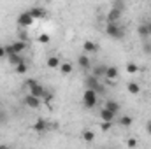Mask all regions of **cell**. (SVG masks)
<instances>
[{
	"mask_svg": "<svg viewBox=\"0 0 151 149\" xmlns=\"http://www.w3.org/2000/svg\"><path fill=\"white\" fill-rule=\"evenodd\" d=\"M37 40H39V42H40V44H47V42L51 40V37H49L47 34H40V35H39V39H37Z\"/></svg>",
	"mask_w": 151,
	"mask_h": 149,
	"instance_id": "83f0119b",
	"label": "cell"
},
{
	"mask_svg": "<svg viewBox=\"0 0 151 149\" xmlns=\"http://www.w3.org/2000/svg\"><path fill=\"white\" fill-rule=\"evenodd\" d=\"M127 91L132 93V95H139V93H141V86H139V82H135V81L127 82Z\"/></svg>",
	"mask_w": 151,
	"mask_h": 149,
	"instance_id": "2e32d148",
	"label": "cell"
},
{
	"mask_svg": "<svg viewBox=\"0 0 151 149\" xmlns=\"http://www.w3.org/2000/svg\"><path fill=\"white\" fill-rule=\"evenodd\" d=\"M137 32H139V35L142 39L150 37L151 32H150V27H148V23H142V25H139V28H137Z\"/></svg>",
	"mask_w": 151,
	"mask_h": 149,
	"instance_id": "44dd1931",
	"label": "cell"
},
{
	"mask_svg": "<svg viewBox=\"0 0 151 149\" xmlns=\"http://www.w3.org/2000/svg\"><path fill=\"white\" fill-rule=\"evenodd\" d=\"M2 121H4V114L0 112V123H2Z\"/></svg>",
	"mask_w": 151,
	"mask_h": 149,
	"instance_id": "d6a6232c",
	"label": "cell"
},
{
	"mask_svg": "<svg viewBox=\"0 0 151 149\" xmlns=\"http://www.w3.org/2000/svg\"><path fill=\"white\" fill-rule=\"evenodd\" d=\"M83 140H84V142H93V140H95V133H93L91 130H84V132H83Z\"/></svg>",
	"mask_w": 151,
	"mask_h": 149,
	"instance_id": "cb8c5ba5",
	"label": "cell"
},
{
	"mask_svg": "<svg viewBox=\"0 0 151 149\" xmlns=\"http://www.w3.org/2000/svg\"><path fill=\"white\" fill-rule=\"evenodd\" d=\"M7 60H9V63H11L14 69H16L18 65H21V63H25V60H23V56H21V54H12V56H9Z\"/></svg>",
	"mask_w": 151,
	"mask_h": 149,
	"instance_id": "ffe728a7",
	"label": "cell"
},
{
	"mask_svg": "<svg viewBox=\"0 0 151 149\" xmlns=\"http://www.w3.org/2000/svg\"><path fill=\"white\" fill-rule=\"evenodd\" d=\"M125 70H127V74L134 75V74H137V72H139V65H137V63H134V62H130V63H127Z\"/></svg>",
	"mask_w": 151,
	"mask_h": 149,
	"instance_id": "603a6c76",
	"label": "cell"
},
{
	"mask_svg": "<svg viewBox=\"0 0 151 149\" xmlns=\"http://www.w3.org/2000/svg\"><path fill=\"white\" fill-rule=\"evenodd\" d=\"M0 149H9L7 146H0Z\"/></svg>",
	"mask_w": 151,
	"mask_h": 149,
	"instance_id": "836d02e7",
	"label": "cell"
},
{
	"mask_svg": "<svg viewBox=\"0 0 151 149\" xmlns=\"http://www.w3.org/2000/svg\"><path fill=\"white\" fill-rule=\"evenodd\" d=\"M119 19H121V11L111 7V11L107 12V23H119Z\"/></svg>",
	"mask_w": 151,
	"mask_h": 149,
	"instance_id": "7c38bea8",
	"label": "cell"
},
{
	"mask_svg": "<svg viewBox=\"0 0 151 149\" xmlns=\"http://www.w3.org/2000/svg\"><path fill=\"white\" fill-rule=\"evenodd\" d=\"M83 49H84V54H93V53L99 51V46L93 40H84L83 42Z\"/></svg>",
	"mask_w": 151,
	"mask_h": 149,
	"instance_id": "52a82bcc",
	"label": "cell"
},
{
	"mask_svg": "<svg viewBox=\"0 0 151 149\" xmlns=\"http://www.w3.org/2000/svg\"><path fill=\"white\" fill-rule=\"evenodd\" d=\"M83 104H84L86 109L97 107V104H99V95H97V91H93V90H84V93H83Z\"/></svg>",
	"mask_w": 151,
	"mask_h": 149,
	"instance_id": "3957f363",
	"label": "cell"
},
{
	"mask_svg": "<svg viewBox=\"0 0 151 149\" xmlns=\"http://www.w3.org/2000/svg\"><path fill=\"white\" fill-rule=\"evenodd\" d=\"M127 148H128V149H134V148H137V139H134V137H130V139L127 140Z\"/></svg>",
	"mask_w": 151,
	"mask_h": 149,
	"instance_id": "f1b7e54d",
	"label": "cell"
},
{
	"mask_svg": "<svg viewBox=\"0 0 151 149\" xmlns=\"http://www.w3.org/2000/svg\"><path fill=\"white\" fill-rule=\"evenodd\" d=\"M11 47H12L14 54H21V53L27 49V42H25V40H16V42L11 44Z\"/></svg>",
	"mask_w": 151,
	"mask_h": 149,
	"instance_id": "4fadbf2b",
	"label": "cell"
},
{
	"mask_svg": "<svg viewBox=\"0 0 151 149\" xmlns=\"http://www.w3.org/2000/svg\"><path fill=\"white\" fill-rule=\"evenodd\" d=\"M104 109L111 111L113 114H118V112L121 111V105H119L116 100H111V98H107V100H106V104H104Z\"/></svg>",
	"mask_w": 151,
	"mask_h": 149,
	"instance_id": "30bf717a",
	"label": "cell"
},
{
	"mask_svg": "<svg viewBox=\"0 0 151 149\" xmlns=\"http://www.w3.org/2000/svg\"><path fill=\"white\" fill-rule=\"evenodd\" d=\"M34 18H32V14L28 12V11H23V12H19V16H18V25L21 27V28H30L32 25H34Z\"/></svg>",
	"mask_w": 151,
	"mask_h": 149,
	"instance_id": "5b68a950",
	"label": "cell"
},
{
	"mask_svg": "<svg viewBox=\"0 0 151 149\" xmlns=\"http://www.w3.org/2000/svg\"><path fill=\"white\" fill-rule=\"evenodd\" d=\"M27 88H28V93L32 95V97H35V98H40L42 100V95H44V91H46V88L39 82V81H35V79H28L27 82Z\"/></svg>",
	"mask_w": 151,
	"mask_h": 149,
	"instance_id": "7a4b0ae2",
	"label": "cell"
},
{
	"mask_svg": "<svg viewBox=\"0 0 151 149\" xmlns=\"http://www.w3.org/2000/svg\"><path fill=\"white\" fill-rule=\"evenodd\" d=\"M106 65H97V67H91V75H95L97 79H100V77H104L106 75Z\"/></svg>",
	"mask_w": 151,
	"mask_h": 149,
	"instance_id": "ac0fdd59",
	"label": "cell"
},
{
	"mask_svg": "<svg viewBox=\"0 0 151 149\" xmlns=\"http://www.w3.org/2000/svg\"><path fill=\"white\" fill-rule=\"evenodd\" d=\"M99 114H100V119H102V121H109V123H113L114 117H116V114H113L111 111H107V109H104V107H102V111L99 112Z\"/></svg>",
	"mask_w": 151,
	"mask_h": 149,
	"instance_id": "d6986e66",
	"label": "cell"
},
{
	"mask_svg": "<svg viewBox=\"0 0 151 149\" xmlns=\"http://www.w3.org/2000/svg\"><path fill=\"white\" fill-rule=\"evenodd\" d=\"M144 53L151 54V44H150V42H146V44H144Z\"/></svg>",
	"mask_w": 151,
	"mask_h": 149,
	"instance_id": "f546056e",
	"label": "cell"
},
{
	"mask_svg": "<svg viewBox=\"0 0 151 149\" xmlns=\"http://www.w3.org/2000/svg\"><path fill=\"white\" fill-rule=\"evenodd\" d=\"M77 65H79L83 70H91V60H90V56H88V54H81V56L77 58Z\"/></svg>",
	"mask_w": 151,
	"mask_h": 149,
	"instance_id": "ba28073f",
	"label": "cell"
},
{
	"mask_svg": "<svg viewBox=\"0 0 151 149\" xmlns=\"http://www.w3.org/2000/svg\"><path fill=\"white\" fill-rule=\"evenodd\" d=\"M23 100H25V104H27L30 109H39V107H40V98L32 97L30 93H28V95H25V98H23Z\"/></svg>",
	"mask_w": 151,
	"mask_h": 149,
	"instance_id": "9c48e42d",
	"label": "cell"
},
{
	"mask_svg": "<svg viewBox=\"0 0 151 149\" xmlns=\"http://www.w3.org/2000/svg\"><path fill=\"white\" fill-rule=\"evenodd\" d=\"M2 58H5V49H4V46H0V60Z\"/></svg>",
	"mask_w": 151,
	"mask_h": 149,
	"instance_id": "4dcf8cb0",
	"label": "cell"
},
{
	"mask_svg": "<svg viewBox=\"0 0 151 149\" xmlns=\"http://www.w3.org/2000/svg\"><path fill=\"white\" fill-rule=\"evenodd\" d=\"M28 12L32 14V18L34 19H40V18H44L47 12H46V9L44 7H39V5H34L32 9H28Z\"/></svg>",
	"mask_w": 151,
	"mask_h": 149,
	"instance_id": "8fae6325",
	"label": "cell"
},
{
	"mask_svg": "<svg viewBox=\"0 0 151 149\" xmlns=\"http://www.w3.org/2000/svg\"><path fill=\"white\" fill-rule=\"evenodd\" d=\"M27 72H28V65H27V63H21V65H18V67H16V74H27Z\"/></svg>",
	"mask_w": 151,
	"mask_h": 149,
	"instance_id": "d4e9b609",
	"label": "cell"
},
{
	"mask_svg": "<svg viewBox=\"0 0 151 149\" xmlns=\"http://www.w3.org/2000/svg\"><path fill=\"white\" fill-rule=\"evenodd\" d=\"M146 130H148V133H150V137H151V121L146 125Z\"/></svg>",
	"mask_w": 151,
	"mask_h": 149,
	"instance_id": "1f68e13d",
	"label": "cell"
},
{
	"mask_svg": "<svg viewBox=\"0 0 151 149\" xmlns=\"http://www.w3.org/2000/svg\"><path fill=\"white\" fill-rule=\"evenodd\" d=\"M118 123H119V126H123V128H128V126H132V123H134V117H132V116H127V114H123V116H119Z\"/></svg>",
	"mask_w": 151,
	"mask_h": 149,
	"instance_id": "e0dca14e",
	"label": "cell"
},
{
	"mask_svg": "<svg viewBox=\"0 0 151 149\" xmlns=\"http://www.w3.org/2000/svg\"><path fill=\"white\" fill-rule=\"evenodd\" d=\"M42 100H44L46 104H47V102H51V100H53V93H51L49 90H46V91H44V95H42Z\"/></svg>",
	"mask_w": 151,
	"mask_h": 149,
	"instance_id": "4316f807",
	"label": "cell"
},
{
	"mask_svg": "<svg viewBox=\"0 0 151 149\" xmlns=\"http://www.w3.org/2000/svg\"><path fill=\"white\" fill-rule=\"evenodd\" d=\"M106 81H107V84L109 86H113V82L119 77V70H118V67H114V65H111V67H107L106 69Z\"/></svg>",
	"mask_w": 151,
	"mask_h": 149,
	"instance_id": "8992f818",
	"label": "cell"
},
{
	"mask_svg": "<svg viewBox=\"0 0 151 149\" xmlns=\"http://www.w3.org/2000/svg\"><path fill=\"white\" fill-rule=\"evenodd\" d=\"M84 82H86V90H93V91H97V95L106 91V88H104V86H100V82H99V79H97L95 75L90 74L86 79H84Z\"/></svg>",
	"mask_w": 151,
	"mask_h": 149,
	"instance_id": "277c9868",
	"label": "cell"
},
{
	"mask_svg": "<svg viewBox=\"0 0 151 149\" xmlns=\"http://www.w3.org/2000/svg\"><path fill=\"white\" fill-rule=\"evenodd\" d=\"M106 34L114 40H121L125 37V28L119 23H107L106 25Z\"/></svg>",
	"mask_w": 151,
	"mask_h": 149,
	"instance_id": "6da1fadb",
	"label": "cell"
},
{
	"mask_svg": "<svg viewBox=\"0 0 151 149\" xmlns=\"http://www.w3.org/2000/svg\"><path fill=\"white\" fill-rule=\"evenodd\" d=\"M46 65H47V69H60L62 62H60V58H58V56H47Z\"/></svg>",
	"mask_w": 151,
	"mask_h": 149,
	"instance_id": "9a60e30c",
	"label": "cell"
},
{
	"mask_svg": "<svg viewBox=\"0 0 151 149\" xmlns=\"http://www.w3.org/2000/svg\"><path fill=\"white\" fill-rule=\"evenodd\" d=\"M111 128H113V123H109V121H102L100 123V130L102 132H109Z\"/></svg>",
	"mask_w": 151,
	"mask_h": 149,
	"instance_id": "484cf974",
	"label": "cell"
},
{
	"mask_svg": "<svg viewBox=\"0 0 151 149\" xmlns=\"http://www.w3.org/2000/svg\"><path fill=\"white\" fill-rule=\"evenodd\" d=\"M34 130L39 132V133H40V132H46V130H47V121H46L44 117L35 119V121H34Z\"/></svg>",
	"mask_w": 151,
	"mask_h": 149,
	"instance_id": "5bb4252c",
	"label": "cell"
},
{
	"mask_svg": "<svg viewBox=\"0 0 151 149\" xmlns=\"http://www.w3.org/2000/svg\"><path fill=\"white\" fill-rule=\"evenodd\" d=\"M72 70H74V67H72V63H70V62H63V63L60 65V72H62L63 75H69Z\"/></svg>",
	"mask_w": 151,
	"mask_h": 149,
	"instance_id": "7402d4cb",
	"label": "cell"
}]
</instances>
